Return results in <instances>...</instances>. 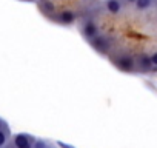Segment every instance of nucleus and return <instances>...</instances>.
I'll list each match as a JSON object with an SVG mask.
<instances>
[{
  "label": "nucleus",
  "instance_id": "nucleus-1",
  "mask_svg": "<svg viewBox=\"0 0 157 148\" xmlns=\"http://www.w3.org/2000/svg\"><path fill=\"white\" fill-rule=\"evenodd\" d=\"M13 146L14 148H34V139L29 134L19 133L13 139Z\"/></svg>",
  "mask_w": 157,
  "mask_h": 148
},
{
  "label": "nucleus",
  "instance_id": "nucleus-2",
  "mask_svg": "<svg viewBox=\"0 0 157 148\" xmlns=\"http://www.w3.org/2000/svg\"><path fill=\"white\" fill-rule=\"evenodd\" d=\"M114 63L117 65L119 69H122V71H125V72L134 71V66H136V60H134L132 57H129V56H120V57H117V59L114 60Z\"/></svg>",
  "mask_w": 157,
  "mask_h": 148
},
{
  "label": "nucleus",
  "instance_id": "nucleus-3",
  "mask_svg": "<svg viewBox=\"0 0 157 148\" xmlns=\"http://www.w3.org/2000/svg\"><path fill=\"white\" fill-rule=\"evenodd\" d=\"M90 43H91V46H93L96 51H99V53H102V54H105V53L109 49V42H108V39L103 37V36H99V34H97L94 39H91Z\"/></svg>",
  "mask_w": 157,
  "mask_h": 148
},
{
  "label": "nucleus",
  "instance_id": "nucleus-4",
  "mask_svg": "<svg viewBox=\"0 0 157 148\" xmlns=\"http://www.w3.org/2000/svg\"><path fill=\"white\" fill-rule=\"evenodd\" d=\"M83 36H85V39H88V40H91V39H94L97 34H99V31H97V26L93 23V22H86L85 25H83Z\"/></svg>",
  "mask_w": 157,
  "mask_h": 148
},
{
  "label": "nucleus",
  "instance_id": "nucleus-5",
  "mask_svg": "<svg viewBox=\"0 0 157 148\" xmlns=\"http://www.w3.org/2000/svg\"><path fill=\"white\" fill-rule=\"evenodd\" d=\"M74 20H75V13L72 11H62L59 14V22L63 25H71L74 23Z\"/></svg>",
  "mask_w": 157,
  "mask_h": 148
},
{
  "label": "nucleus",
  "instance_id": "nucleus-6",
  "mask_svg": "<svg viewBox=\"0 0 157 148\" xmlns=\"http://www.w3.org/2000/svg\"><path fill=\"white\" fill-rule=\"evenodd\" d=\"M137 65L140 66L142 71H149L151 66H152L151 59H149V56H146V54H140V57H139V60H137Z\"/></svg>",
  "mask_w": 157,
  "mask_h": 148
},
{
  "label": "nucleus",
  "instance_id": "nucleus-7",
  "mask_svg": "<svg viewBox=\"0 0 157 148\" xmlns=\"http://www.w3.org/2000/svg\"><path fill=\"white\" fill-rule=\"evenodd\" d=\"M106 10L111 14H119L122 10V3L120 0H106Z\"/></svg>",
  "mask_w": 157,
  "mask_h": 148
},
{
  "label": "nucleus",
  "instance_id": "nucleus-8",
  "mask_svg": "<svg viewBox=\"0 0 157 148\" xmlns=\"http://www.w3.org/2000/svg\"><path fill=\"white\" fill-rule=\"evenodd\" d=\"M10 136H11V133H10L8 125H5L3 128H0V148H3L5 145H8Z\"/></svg>",
  "mask_w": 157,
  "mask_h": 148
},
{
  "label": "nucleus",
  "instance_id": "nucleus-9",
  "mask_svg": "<svg viewBox=\"0 0 157 148\" xmlns=\"http://www.w3.org/2000/svg\"><path fill=\"white\" fill-rule=\"evenodd\" d=\"M34 148H57L52 142L45 139H34Z\"/></svg>",
  "mask_w": 157,
  "mask_h": 148
},
{
  "label": "nucleus",
  "instance_id": "nucleus-10",
  "mask_svg": "<svg viewBox=\"0 0 157 148\" xmlns=\"http://www.w3.org/2000/svg\"><path fill=\"white\" fill-rule=\"evenodd\" d=\"M152 5V0H136L137 10H148Z\"/></svg>",
  "mask_w": 157,
  "mask_h": 148
},
{
  "label": "nucleus",
  "instance_id": "nucleus-11",
  "mask_svg": "<svg viewBox=\"0 0 157 148\" xmlns=\"http://www.w3.org/2000/svg\"><path fill=\"white\" fill-rule=\"evenodd\" d=\"M42 8L45 13H54V5H52V2H48V0H45L42 3Z\"/></svg>",
  "mask_w": 157,
  "mask_h": 148
},
{
  "label": "nucleus",
  "instance_id": "nucleus-12",
  "mask_svg": "<svg viewBox=\"0 0 157 148\" xmlns=\"http://www.w3.org/2000/svg\"><path fill=\"white\" fill-rule=\"evenodd\" d=\"M149 59H151L152 66H157V51H155V53H152V54L149 56Z\"/></svg>",
  "mask_w": 157,
  "mask_h": 148
},
{
  "label": "nucleus",
  "instance_id": "nucleus-13",
  "mask_svg": "<svg viewBox=\"0 0 157 148\" xmlns=\"http://www.w3.org/2000/svg\"><path fill=\"white\" fill-rule=\"evenodd\" d=\"M5 125H6V122H5L3 119H0V128H3Z\"/></svg>",
  "mask_w": 157,
  "mask_h": 148
},
{
  "label": "nucleus",
  "instance_id": "nucleus-14",
  "mask_svg": "<svg viewBox=\"0 0 157 148\" xmlns=\"http://www.w3.org/2000/svg\"><path fill=\"white\" fill-rule=\"evenodd\" d=\"M3 148H14V146H13V143H10V145H5Z\"/></svg>",
  "mask_w": 157,
  "mask_h": 148
},
{
  "label": "nucleus",
  "instance_id": "nucleus-15",
  "mask_svg": "<svg viewBox=\"0 0 157 148\" xmlns=\"http://www.w3.org/2000/svg\"><path fill=\"white\" fill-rule=\"evenodd\" d=\"M128 3H136V0H126Z\"/></svg>",
  "mask_w": 157,
  "mask_h": 148
},
{
  "label": "nucleus",
  "instance_id": "nucleus-16",
  "mask_svg": "<svg viewBox=\"0 0 157 148\" xmlns=\"http://www.w3.org/2000/svg\"><path fill=\"white\" fill-rule=\"evenodd\" d=\"M25 2H34V0H25Z\"/></svg>",
  "mask_w": 157,
  "mask_h": 148
}]
</instances>
